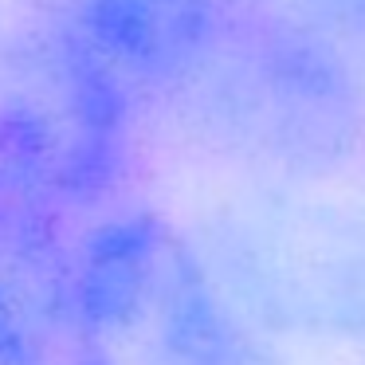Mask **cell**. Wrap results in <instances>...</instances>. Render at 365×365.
<instances>
[{"label":"cell","mask_w":365,"mask_h":365,"mask_svg":"<svg viewBox=\"0 0 365 365\" xmlns=\"http://www.w3.org/2000/svg\"><path fill=\"white\" fill-rule=\"evenodd\" d=\"M322 12L346 32H365V0H318V16Z\"/></svg>","instance_id":"6"},{"label":"cell","mask_w":365,"mask_h":365,"mask_svg":"<svg viewBox=\"0 0 365 365\" xmlns=\"http://www.w3.org/2000/svg\"><path fill=\"white\" fill-rule=\"evenodd\" d=\"M75 365H259L192 244L158 212L98 224L75 247Z\"/></svg>","instance_id":"1"},{"label":"cell","mask_w":365,"mask_h":365,"mask_svg":"<svg viewBox=\"0 0 365 365\" xmlns=\"http://www.w3.org/2000/svg\"><path fill=\"white\" fill-rule=\"evenodd\" d=\"M56 20L130 98L197 83L228 32L224 0H67Z\"/></svg>","instance_id":"5"},{"label":"cell","mask_w":365,"mask_h":365,"mask_svg":"<svg viewBox=\"0 0 365 365\" xmlns=\"http://www.w3.org/2000/svg\"><path fill=\"white\" fill-rule=\"evenodd\" d=\"M71 283L56 205L0 177V365H75Z\"/></svg>","instance_id":"4"},{"label":"cell","mask_w":365,"mask_h":365,"mask_svg":"<svg viewBox=\"0 0 365 365\" xmlns=\"http://www.w3.org/2000/svg\"><path fill=\"white\" fill-rule=\"evenodd\" d=\"M134 98L59 20L0 40V177L48 205L98 200L122 177Z\"/></svg>","instance_id":"2"},{"label":"cell","mask_w":365,"mask_h":365,"mask_svg":"<svg viewBox=\"0 0 365 365\" xmlns=\"http://www.w3.org/2000/svg\"><path fill=\"white\" fill-rule=\"evenodd\" d=\"M197 83H212V114L232 142L271 161L326 165L354 142V79L318 32L294 24L224 32Z\"/></svg>","instance_id":"3"}]
</instances>
